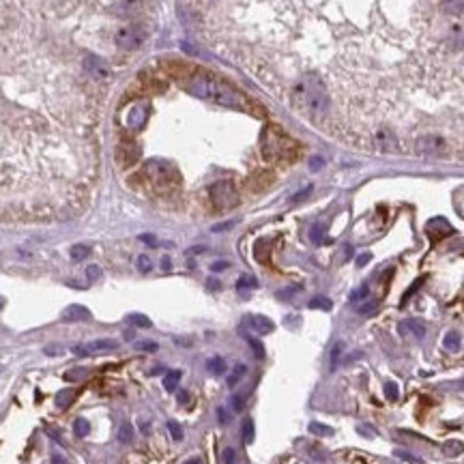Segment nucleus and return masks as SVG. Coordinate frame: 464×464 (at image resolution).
<instances>
[{
  "mask_svg": "<svg viewBox=\"0 0 464 464\" xmlns=\"http://www.w3.org/2000/svg\"><path fill=\"white\" fill-rule=\"evenodd\" d=\"M187 91L198 99H207V101H213L217 105H226V108L245 110L249 105L247 99L241 95V93L234 91L232 86H228L219 80L209 78V75H193V78L187 82Z\"/></svg>",
  "mask_w": 464,
  "mask_h": 464,
  "instance_id": "nucleus-1",
  "label": "nucleus"
},
{
  "mask_svg": "<svg viewBox=\"0 0 464 464\" xmlns=\"http://www.w3.org/2000/svg\"><path fill=\"white\" fill-rule=\"evenodd\" d=\"M292 99L312 119H322L329 112V95L316 78H303L299 82L292 93Z\"/></svg>",
  "mask_w": 464,
  "mask_h": 464,
  "instance_id": "nucleus-2",
  "label": "nucleus"
},
{
  "mask_svg": "<svg viewBox=\"0 0 464 464\" xmlns=\"http://www.w3.org/2000/svg\"><path fill=\"white\" fill-rule=\"evenodd\" d=\"M144 176L149 179V183L159 191L172 189L179 183V172L170 161L166 159H151L144 166Z\"/></svg>",
  "mask_w": 464,
  "mask_h": 464,
  "instance_id": "nucleus-3",
  "label": "nucleus"
},
{
  "mask_svg": "<svg viewBox=\"0 0 464 464\" xmlns=\"http://www.w3.org/2000/svg\"><path fill=\"white\" fill-rule=\"evenodd\" d=\"M290 144V138H286L278 127L269 125L262 131V153L267 159H279V157L288 155Z\"/></svg>",
  "mask_w": 464,
  "mask_h": 464,
  "instance_id": "nucleus-4",
  "label": "nucleus"
},
{
  "mask_svg": "<svg viewBox=\"0 0 464 464\" xmlns=\"http://www.w3.org/2000/svg\"><path fill=\"white\" fill-rule=\"evenodd\" d=\"M209 196H211V202L215 204V209L219 211H228V209H234L239 204V191L237 187H234L232 181H217L209 187Z\"/></svg>",
  "mask_w": 464,
  "mask_h": 464,
  "instance_id": "nucleus-5",
  "label": "nucleus"
},
{
  "mask_svg": "<svg viewBox=\"0 0 464 464\" xmlns=\"http://www.w3.org/2000/svg\"><path fill=\"white\" fill-rule=\"evenodd\" d=\"M146 37L149 34L142 26H121L114 32V45H119L121 50H138L144 45Z\"/></svg>",
  "mask_w": 464,
  "mask_h": 464,
  "instance_id": "nucleus-6",
  "label": "nucleus"
},
{
  "mask_svg": "<svg viewBox=\"0 0 464 464\" xmlns=\"http://www.w3.org/2000/svg\"><path fill=\"white\" fill-rule=\"evenodd\" d=\"M415 149L424 157H447L449 155V146L445 142V138L436 136V133H426V136L417 138Z\"/></svg>",
  "mask_w": 464,
  "mask_h": 464,
  "instance_id": "nucleus-7",
  "label": "nucleus"
},
{
  "mask_svg": "<svg viewBox=\"0 0 464 464\" xmlns=\"http://www.w3.org/2000/svg\"><path fill=\"white\" fill-rule=\"evenodd\" d=\"M146 121H149V103L136 101L127 112V127L138 131V129H142L146 125Z\"/></svg>",
  "mask_w": 464,
  "mask_h": 464,
  "instance_id": "nucleus-8",
  "label": "nucleus"
},
{
  "mask_svg": "<svg viewBox=\"0 0 464 464\" xmlns=\"http://www.w3.org/2000/svg\"><path fill=\"white\" fill-rule=\"evenodd\" d=\"M116 346H119V342L116 340H110V338H105V340H95V342H91V344H86V346H73V355H78V357H88V355H95V352H108V350H114Z\"/></svg>",
  "mask_w": 464,
  "mask_h": 464,
  "instance_id": "nucleus-9",
  "label": "nucleus"
},
{
  "mask_svg": "<svg viewBox=\"0 0 464 464\" xmlns=\"http://www.w3.org/2000/svg\"><path fill=\"white\" fill-rule=\"evenodd\" d=\"M374 144H376V149L380 153H389V155L400 151V144H398L396 136L389 133V131H378L376 136H374Z\"/></svg>",
  "mask_w": 464,
  "mask_h": 464,
  "instance_id": "nucleus-10",
  "label": "nucleus"
},
{
  "mask_svg": "<svg viewBox=\"0 0 464 464\" xmlns=\"http://www.w3.org/2000/svg\"><path fill=\"white\" fill-rule=\"evenodd\" d=\"M249 322V327L254 329V331L258 333V336H267V333H271L275 325H273V320L271 318H267V316H260V314H254V316H249L247 318Z\"/></svg>",
  "mask_w": 464,
  "mask_h": 464,
  "instance_id": "nucleus-11",
  "label": "nucleus"
},
{
  "mask_svg": "<svg viewBox=\"0 0 464 464\" xmlns=\"http://www.w3.org/2000/svg\"><path fill=\"white\" fill-rule=\"evenodd\" d=\"M88 318H91V312H88L84 305H69L62 312L64 322H78V320H88Z\"/></svg>",
  "mask_w": 464,
  "mask_h": 464,
  "instance_id": "nucleus-12",
  "label": "nucleus"
},
{
  "mask_svg": "<svg viewBox=\"0 0 464 464\" xmlns=\"http://www.w3.org/2000/svg\"><path fill=\"white\" fill-rule=\"evenodd\" d=\"M398 329H400V333L404 336V333H413V336L417 340H421L426 336V327H424V322H419V320H413V318H408V320H402L400 325H398Z\"/></svg>",
  "mask_w": 464,
  "mask_h": 464,
  "instance_id": "nucleus-13",
  "label": "nucleus"
},
{
  "mask_svg": "<svg viewBox=\"0 0 464 464\" xmlns=\"http://www.w3.org/2000/svg\"><path fill=\"white\" fill-rule=\"evenodd\" d=\"M181 376H183L181 370H170V372H166V376H163V387H166V391H174L176 387H179Z\"/></svg>",
  "mask_w": 464,
  "mask_h": 464,
  "instance_id": "nucleus-14",
  "label": "nucleus"
},
{
  "mask_svg": "<svg viewBox=\"0 0 464 464\" xmlns=\"http://www.w3.org/2000/svg\"><path fill=\"white\" fill-rule=\"evenodd\" d=\"M207 370L213 376H221V374L226 372V361L221 359V357H211V359L207 361Z\"/></svg>",
  "mask_w": 464,
  "mask_h": 464,
  "instance_id": "nucleus-15",
  "label": "nucleus"
},
{
  "mask_svg": "<svg viewBox=\"0 0 464 464\" xmlns=\"http://www.w3.org/2000/svg\"><path fill=\"white\" fill-rule=\"evenodd\" d=\"M342 355H344V342H336L331 348V366H329L331 372H336L338 366L342 363Z\"/></svg>",
  "mask_w": 464,
  "mask_h": 464,
  "instance_id": "nucleus-16",
  "label": "nucleus"
},
{
  "mask_svg": "<svg viewBox=\"0 0 464 464\" xmlns=\"http://www.w3.org/2000/svg\"><path fill=\"white\" fill-rule=\"evenodd\" d=\"M241 432H243V440L245 443H254V434H256V428H254V419L251 417H245L243 419V426H241Z\"/></svg>",
  "mask_w": 464,
  "mask_h": 464,
  "instance_id": "nucleus-17",
  "label": "nucleus"
},
{
  "mask_svg": "<svg viewBox=\"0 0 464 464\" xmlns=\"http://www.w3.org/2000/svg\"><path fill=\"white\" fill-rule=\"evenodd\" d=\"M75 396H78V391H75V389H64V391H61V393L56 396V406H58V408H67L69 404L73 402Z\"/></svg>",
  "mask_w": 464,
  "mask_h": 464,
  "instance_id": "nucleus-18",
  "label": "nucleus"
},
{
  "mask_svg": "<svg viewBox=\"0 0 464 464\" xmlns=\"http://www.w3.org/2000/svg\"><path fill=\"white\" fill-rule=\"evenodd\" d=\"M245 372H247V368H245V366H243V363H239V366H237V368H234V372L230 374V376H228V380H226V385H228V387H230V389H234V387H237V385H239V380H241V378H243V376H245Z\"/></svg>",
  "mask_w": 464,
  "mask_h": 464,
  "instance_id": "nucleus-19",
  "label": "nucleus"
},
{
  "mask_svg": "<svg viewBox=\"0 0 464 464\" xmlns=\"http://www.w3.org/2000/svg\"><path fill=\"white\" fill-rule=\"evenodd\" d=\"M443 344H445V348H447V350L456 352L458 348H460V333H458V331H449L447 336H445Z\"/></svg>",
  "mask_w": 464,
  "mask_h": 464,
  "instance_id": "nucleus-20",
  "label": "nucleus"
},
{
  "mask_svg": "<svg viewBox=\"0 0 464 464\" xmlns=\"http://www.w3.org/2000/svg\"><path fill=\"white\" fill-rule=\"evenodd\" d=\"M443 9L451 15H460V13H464V0H445Z\"/></svg>",
  "mask_w": 464,
  "mask_h": 464,
  "instance_id": "nucleus-21",
  "label": "nucleus"
},
{
  "mask_svg": "<svg viewBox=\"0 0 464 464\" xmlns=\"http://www.w3.org/2000/svg\"><path fill=\"white\" fill-rule=\"evenodd\" d=\"M119 440L123 445H129L133 440V426L131 424H127V421H125V424L119 428Z\"/></svg>",
  "mask_w": 464,
  "mask_h": 464,
  "instance_id": "nucleus-22",
  "label": "nucleus"
},
{
  "mask_svg": "<svg viewBox=\"0 0 464 464\" xmlns=\"http://www.w3.org/2000/svg\"><path fill=\"white\" fill-rule=\"evenodd\" d=\"M69 254H71L73 260H84V258L91 256V247H88V245L78 243V245H73V247L69 249Z\"/></svg>",
  "mask_w": 464,
  "mask_h": 464,
  "instance_id": "nucleus-23",
  "label": "nucleus"
},
{
  "mask_svg": "<svg viewBox=\"0 0 464 464\" xmlns=\"http://www.w3.org/2000/svg\"><path fill=\"white\" fill-rule=\"evenodd\" d=\"M127 322H131L133 327H140V329H149L151 327V318H146L144 314H129Z\"/></svg>",
  "mask_w": 464,
  "mask_h": 464,
  "instance_id": "nucleus-24",
  "label": "nucleus"
},
{
  "mask_svg": "<svg viewBox=\"0 0 464 464\" xmlns=\"http://www.w3.org/2000/svg\"><path fill=\"white\" fill-rule=\"evenodd\" d=\"M309 432L316 434V436H331L333 428H329L325 424H318V421H312V424H309Z\"/></svg>",
  "mask_w": 464,
  "mask_h": 464,
  "instance_id": "nucleus-25",
  "label": "nucleus"
},
{
  "mask_svg": "<svg viewBox=\"0 0 464 464\" xmlns=\"http://www.w3.org/2000/svg\"><path fill=\"white\" fill-rule=\"evenodd\" d=\"M73 432L78 434V436H86V434L91 432V424H88V419H84V417H78V419L73 421Z\"/></svg>",
  "mask_w": 464,
  "mask_h": 464,
  "instance_id": "nucleus-26",
  "label": "nucleus"
},
{
  "mask_svg": "<svg viewBox=\"0 0 464 464\" xmlns=\"http://www.w3.org/2000/svg\"><path fill=\"white\" fill-rule=\"evenodd\" d=\"M256 286H258V279L254 275H243L237 281V290H249V288H256Z\"/></svg>",
  "mask_w": 464,
  "mask_h": 464,
  "instance_id": "nucleus-27",
  "label": "nucleus"
},
{
  "mask_svg": "<svg viewBox=\"0 0 464 464\" xmlns=\"http://www.w3.org/2000/svg\"><path fill=\"white\" fill-rule=\"evenodd\" d=\"M309 308L312 309H331L333 308V303H331V299H327V297H314L312 301H309Z\"/></svg>",
  "mask_w": 464,
  "mask_h": 464,
  "instance_id": "nucleus-28",
  "label": "nucleus"
},
{
  "mask_svg": "<svg viewBox=\"0 0 464 464\" xmlns=\"http://www.w3.org/2000/svg\"><path fill=\"white\" fill-rule=\"evenodd\" d=\"M378 308H380L378 301H366V303H361V308L357 309V312H359L361 316H374Z\"/></svg>",
  "mask_w": 464,
  "mask_h": 464,
  "instance_id": "nucleus-29",
  "label": "nucleus"
},
{
  "mask_svg": "<svg viewBox=\"0 0 464 464\" xmlns=\"http://www.w3.org/2000/svg\"><path fill=\"white\" fill-rule=\"evenodd\" d=\"M309 239H312V243L320 245L322 241H325V226H320V224L312 226V230H309Z\"/></svg>",
  "mask_w": 464,
  "mask_h": 464,
  "instance_id": "nucleus-30",
  "label": "nucleus"
},
{
  "mask_svg": "<svg viewBox=\"0 0 464 464\" xmlns=\"http://www.w3.org/2000/svg\"><path fill=\"white\" fill-rule=\"evenodd\" d=\"M136 267H138L140 273H149L151 269H153V262H151V258L146 256V254H140L138 260H136Z\"/></svg>",
  "mask_w": 464,
  "mask_h": 464,
  "instance_id": "nucleus-31",
  "label": "nucleus"
},
{
  "mask_svg": "<svg viewBox=\"0 0 464 464\" xmlns=\"http://www.w3.org/2000/svg\"><path fill=\"white\" fill-rule=\"evenodd\" d=\"M385 396L389 398V400H398L400 398V387L396 383H391V380H387L385 383Z\"/></svg>",
  "mask_w": 464,
  "mask_h": 464,
  "instance_id": "nucleus-32",
  "label": "nucleus"
},
{
  "mask_svg": "<svg viewBox=\"0 0 464 464\" xmlns=\"http://www.w3.org/2000/svg\"><path fill=\"white\" fill-rule=\"evenodd\" d=\"M168 432H170V436H172L174 440H183V428L176 424V421H172V419L168 421Z\"/></svg>",
  "mask_w": 464,
  "mask_h": 464,
  "instance_id": "nucleus-33",
  "label": "nucleus"
},
{
  "mask_svg": "<svg viewBox=\"0 0 464 464\" xmlns=\"http://www.w3.org/2000/svg\"><path fill=\"white\" fill-rule=\"evenodd\" d=\"M368 295H370V286H368V284H363V286H359L357 290H352L350 301H352V303H357V301H361V299H366Z\"/></svg>",
  "mask_w": 464,
  "mask_h": 464,
  "instance_id": "nucleus-34",
  "label": "nucleus"
},
{
  "mask_svg": "<svg viewBox=\"0 0 464 464\" xmlns=\"http://www.w3.org/2000/svg\"><path fill=\"white\" fill-rule=\"evenodd\" d=\"M245 402H247V398H245V393H234L232 396V408L241 413V410L245 408Z\"/></svg>",
  "mask_w": 464,
  "mask_h": 464,
  "instance_id": "nucleus-35",
  "label": "nucleus"
},
{
  "mask_svg": "<svg viewBox=\"0 0 464 464\" xmlns=\"http://www.w3.org/2000/svg\"><path fill=\"white\" fill-rule=\"evenodd\" d=\"M462 449H464V445L458 443V440H451V443L445 445V454L447 456H458V454H462Z\"/></svg>",
  "mask_w": 464,
  "mask_h": 464,
  "instance_id": "nucleus-36",
  "label": "nucleus"
},
{
  "mask_svg": "<svg viewBox=\"0 0 464 464\" xmlns=\"http://www.w3.org/2000/svg\"><path fill=\"white\" fill-rule=\"evenodd\" d=\"M247 342H249V346H251V350H254L256 359H264V348H262V344L258 342V340H254V338H247Z\"/></svg>",
  "mask_w": 464,
  "mask_h": 464,
  "instance_id": "nucleus-37",
  "label": "nucleus"
},
{
  "mask_svg": "<svg viewBox=\"0 0 464 464\" xmlns=\"http://www.w3.org/2000/svg\"><path fill=\"white\" fill-rule=\"evenodd\" d=\"M221 462H224V464H234V462H237V451H234L232 447H226L224 451H221Z\"/></svg>",
  "mask_w": 464,
  "mask_h": 464,
  "instance_id": "nucleus-38",
  "label": "nucleus"
},
{
  "mask_svg": "<svg viewBox=\"0 0 464 464\" xmlns=\"http://www.w3.org/2000/svg\"><path fill=\"white\" fill-rule=\"evenodd\" d=\"M396 456L400 458V460H406V462H410V464H424L419 460V458H415L413 454H408V451H404V449H396Z\"/></svg>",
  "mask_w": 464,
  "mask_h": 464,
  "instance_id": "nucleus-39",
  "label": "nucleus"
},
{
  "mask_svg": "<svg viewBox=\"0 0 464 464\" xmlns=\"http://www.w3.org/2000/svg\"><path fill=\"white\" fill-rule=\"evenodd\" d=\"M136 348H138V350H144V352H157V348H159V346H157V342H149V340H144V342H138V344H136Z\"/></svg>",
  "mask_w": 464,
  "mask_h": 464,
  "instance_id": "nucleus-40",
  "label": "nucleus"
},
{
  "mask_svg": "<svg viewBox=\"0 0 464 464\" xmlns=\"http://www.w3.org/2000/svg\"><path fill=\"white\" fill-rule=\"evenodd\" d=\"M309 193H312V185H308V187H303V189L301 191H299V193H295V196H292L290 198V202H301V200H305V198H308L309 196Z\"/></svg>",
  "mask_w": 464,
  "mask_h": 464,
  "instance_id": "nucleus-41",
  "label": "nucleus"
},
{
  "mask_svg": "<svg viewBox=\"0 0 464 464\" xmlns=\"http://www.w3.org/2000/svg\"><path fill=\"white\" fill-rule=\"evenodd\" d=\"M217 421H219L221 426H226V424H230V413L224 408V406H219L217 408Z\"/></svg>",
  "mask_w": 464,
  "mask_h": 464,
  "instance_id": "nucleus-42",
  "label": "nucleus"
},
{
  "mask_svg": "<svg viewBox=\"0 0 464 464\" xmlns=\"http://www.w3.org/2000/svg\"><path fill=\"white\" fill-rule=\"evenodd\" d=\"M86 278L88 279H99L101 278V269H99L97 264H91V267L86 269Z\"/></svg>",
  "mask_w": 464,
  "mask_h": 464,
  "instance_id": "nucleus-43",
  "label": "nucleus"
},
{
  "mask_svg": "<svg viewBox=\"0 0 464 464\" xmlns=\"http://www.w3.org/2000/svg\"><path fill=\"white\" fill-rule=\"evenodd\" d=\"M370 260H372V254H370V251H366V254L357 256V267H366Z\"/></svg>",
  "mask_w": 464,
  "mask_h": 464,
  "instance_id": "nucleus-44",
  "label": "nucleus"
},
{
  "mask_svg": "<svg viewBox=\"0 0 464 464\" xmlns=\"http://www.w3.org/2000/svg\"><path fill=\"white\" fill-rule=\"evenodd\" d=\"M84 376V370H71V372L64 374V380H73V378H80Z\"/></svg>",
  "mask_w": 464,
  "mask_h": 464,
  "instance_id": "nucleus-45",
  "label": "nucleus"
},
{
  "mask_svg": "<svg viewBox=\"0 0 464 464\" xmlns=\"http://www.w3.org/2000/svg\"><path fill=\"white\" fill-rule=\"evenodd\" d=\"M140 241H144L146 245H153V247H155V245H157V239H155V234H140Z\"/></svg>",
  "mask_w": 464,
  "mask_h": 464,
  "instance_id": "nucleus-46",
  "label": "nucleus"
},
{
  "mask_svg": "<svg viewBox=\"0 0 464 464\" xmlns=\"http://www.w3.org/2000/svg\"><path fill=\"white\" fill-rule=\"evenodd\" d=\"M322 163H325V161H322V157H312V161H309V168H312V170H320Z\"/></svg>",
  "mask_w": 464,
  "mask_h": 464,
  "instance_id": "nucleus-47",
  "label": "nucleus"
},
{
  "mask_svg": "<svg viewBox=\"0 0 464 464\" xmlns=\"http://www.w3.org/2000/svg\"><path fill=\"white\" fill-rule=\"evenodd\" d=\"M228 267H230V264H228V262H215L213 264V267H211V271H224V269H228Z\"/></svg>",
  "mask_w": 464,
  "mask_h": 464,
  "instance_id": "nucleus-48",
  "label": "nucleus"
},
{
  "mask_svg": "<svg viewBox=\"0 0 464 464\" xmlns=\"http://www.w3.org/2000/svg\"><path fill=\"white\" fill-rule=\"evenodd\" d=\"M357 430H359L361 434H366V436H370V438L374 436V430H372V428H370V426H359V428H357Z\"/></svg>",
  "mask_w": 464,
  "mask_h": 464,
  "instance_id": "nucleus-49",
  "label": "nucleus"
},
{
  "mask_svg": "<svg viewBox=\"0 0 464 464\" xmlns=\"http://www.w3.org/2000/svg\"><path fill=\"white\" fill-rule=\"evenodd\" d=\"M43 352H45V355H62L64 350H62V348H54V346H52V348H50V346H48V348H45Z\"/></svg>",
  "mask_w": 464,
  "mask_h": 464,
  "instance_id": "nucleus-50",
  "label": "nucleus"
},
{
  "mask_svg": "<svg viewBox=\"0 0 464 464\" xmlns=\"http://www.w3.org/2000/svg\"><path fill=\"white\" fill-rule=\"evenodd\" d=\"M189 402V393L187 391H179V404H187Z\"/></svg>",
  "mask_w": 464,
  "mask_h": 464,
  "instance_id": "nucleus-51",
  "label": "nucleus"
},
{
  "mask_svg": "<svg viewBox=\"0 0 464 464\" xmlns=\"http://www.w3.org/2000/svg\"><path fill=\"white\" fill-rule=\"evenodd\" d=\"M52 464H67V462H64V458L61 454H54L52 456Z\"/></svg>",
  "mask_w": 464,
  "mask_h": 464,
  "instance_id": "nucleus-52",
  "label": "nucleus"
},
{
  "mask_svg": "<svg viewBox=\"0 0 464 464\" xmlns=\"http://www.w3.org/2000/svg\"><path fill=\"white\" fill-rule=\"evenodd\" d=\"M161 267H163V271H168L170 267H172V262H170V258L166 256V258H161Z\"/></svg>",
  "mask_w": 464,
  "mask_h": 464,
  "instance_id": "nucleus-53",
  "label": "nucleus"
},
{
  "mask_svg": "<svg viewBox=\"0 0 464 464\" xmlns=\"http://www.w3.org/2000/svg\"><path fill=\"white\" fill-rule=\"evenodd\" d=\"M209 288L217 290V288H219V281H215V279H209Z\"/></svg>",
  "mask_w": 464,
  "mask_h": 464,
  "instance_id": "nucleus-54",
  "label": "nucleus"
},
{
  "mask_svg": "<svg viewBox=\"0 0 464 464\" xmlns=\"http://www.w3.org/2000/svg\"><path fill=\"white\" fill-rule=\"evenodd\" d=\"M185 464H202L200 458H189V460H185Z\"/></svg>",
  "mask_w": 464,
  "mask_h": 464,
  "instance_id": "nucleus-55",
  "label": "nucleus"
},
{
  "mask_svg": "<svg viewBox=\"0 0 464 464\" xmlns=\"http://www.w3.org/2000/svg\"><path fill=\"white\" fill-rule=\"evenodd\" d=\"M163 372V368H155V370H151V376H157V374H161Z\"/></svg>",
  "mask_w": 464,
  "mask_h": 464,
  "instance_id": "nucleus-56",
  "label": "nucleus"
}]
</instances>
